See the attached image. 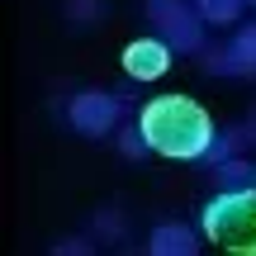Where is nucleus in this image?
Segmentation results:
<instances>
[{
	"mask_svg": "<svg viewBox=\"0 0 256 256\" xmlns=\"http://www.w3.org/2000/svg\"><path fill=\"white\" fill-rule=\"evenodd\" d=\"M247 5V0H200V10H204V19H218V24H228L238 10Z\"/></svg>",
	"mask_w": 256,
	"mask_h": 256,
	"instance_id": "7",
	"label": "nucleus"
},
{
	"mask_svg": "<svg viewBox=\"0 0 256 256\" xmlns=\"http://www.w3.org/2000/svg\"><path fill=\"white\" fill-rule=\"evenodd\" d=\"M114 119H119V100L104 95V90H86L72 100V124L81 133H110Z\"/></svg>",
	"mask_w": 256,
	"mask_h": 256,
	"instance_id": "4",
	"label": "nucleus"
},
{
	"mask_svg": "<svg viewBox=\"0 0 256 256\" xmlns=\"http://www.w3.org/2000/svg\"><path fill=\"white\" fill-rule=\"evenodd\" d=\"M124 72L133 81H156L171 72V43L166 38H133L124 48Z\"/></svg>",
	"mask_w": 256,
	"mask_h": 256,
	"instance_id": "3",
	"label": "nucleus"
},
{
	"mask_svg": "<svg viewBox=\"0 0 256 256\" xmlns=\"http://www.w3.org/2000/svg\"><path fill=\"white\" fill-rule=\"evenodd\" d=\"M152 252L156 256H190L194 252V238L185 228H176V223H162V228L152 232Z\"/></svg>",
	"mask_w": 256,
	"mask_h": 256,
	"instance_id": "6",
	"label": "nucleus"
},
{
	"mask_svg": "<svg viewBox=\"0 0 256 256\" xmlns=\"http://www.w3.org/2000/svg\"><path fill=\"white\" fill-rule=\"evenodd\" d=\"M247 5H256V0H247Z\"/></svg>",
	"mask_w": 256,
	"mask_h": 256,
	"instance_id": "9",
	"label": "nucleus"
},
{
	"mask_svg": "<svg viewBox=\"0 0 256 256\" xmlns=\"http://www.w3.org/2000/svg\"><path fill=\"white\" fill-rule=\"evenodd\" d=\"M204 238L232 256H256V185L223 190L204 204Z\"/></svg>",
	"mask_w": 256,
	"mask_h": 256,
	"instance_id": "2",
	"label": "nucleus"
},
{
	"mask_svg": "<svg viewBox=\"0 0 256 256\" xmlns=\"http://www.w3.org/2000/svg\"><path fill=\"white\" fill-rule=\"evenodd\" d=\"M232 52H238V62H242V66H256V28H247V34L232 43Z\"/></svg>",
	"mask_w": 256,
	"mask_h": 256,
	"instance_id": "8",
	"label": "nucleus"
},
{
	"mask_svg": "<svg viewBox=\"0 0 256 256\" xmlns=\"http://www.w3.org/2000/svg\"><path fill=\"white\" fill-rule=\"evenodd\" d=\"M152 10H156L152 19L166 28L171 43H180V48H194V43H200V28H194V19H190V10H185V5H176V0H152Z\"/></svg>",
	"mask_w": 256,
	"mask_h": 256,
	"instance_id": "5",
	"label": "nucleus"
},
{
	"mask_svg": "<svg viewBox=\"0 0 256 256\" xmlns=\"http://www.w3.org/2000/svg\"><path fill=\"white\" fill-rule=\"evenodd\" d=\"M138 133H142V142L152 147L156 156L194 162V156H204L209 142H214V119L190 95H156V100H147L142 114H138Z\"/></svg>",
	"mask_w": 256,
	"mask_h": 256,
	"instance_id": "1",
	"label": "nucleus"
}]
</instances>
